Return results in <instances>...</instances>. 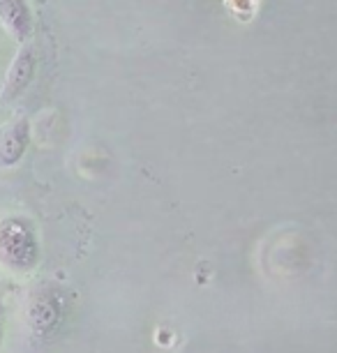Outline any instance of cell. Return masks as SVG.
Returning a JSON list of instances; mask_svg holds the SVG:
<instances>
[{
    "mask_svg": "<svg viewBox=\"0 0 337 353\" xmlns=\"http://www.w3.org/2000/svg\"><path fill=\"white\" fill-rule=\"evenodd\" d=\"M39 263V238L35 224L23 215L0 217V265L23 275Z\"/></svg>",
    "mask_w": 337,
    "mask_h": 353,
    "instance_id": "cell-1",
    "label": "cell"
},
{
    "mask_svg": "<svg viewBox=\"0 0 337 353\" xmlns=\"http://www.w3.org/2000/svg\"><path fill=\"white\" fill-rule=\"evenodd\" d=\"M63 298L51 284L35 286L25 298V325L35 339H49L63 323Z\"/></svg>",
    "mask_w": 337,
    "mask_h": 353,
    "instance_id": "cell-2",
    "label": "cell"
},
{
    "mask_svg": "<svg viewBox=\"0 0 337 353\" xmlns=\"http://www.w3.org/2000/svg\"><path fill=\"white\" fill-rule=\"evenodd\" d=\"M37 72V49L30 42L21 44L17 56L12 58V65L5 72L3 85H0V102L12 104L28 90Z\"/></svg>",
    "mask_w": 337,
    "mask_h": 353,
    "instance_id": "cell-3",
    "label": "cell"
},
{
    "mask_svg": "<svg viewBox=\"0 0 337 353\" xmlns=\"http://www.w3.org/2000/svg\"><path fill=\"white\" fill-rule=\"evenodd\" d=\"M30 145V123L19 116L0 132V169H12L23 159Z\"/></svg>",
    "mask_w": 337,
    "mask_h": 353,
    "instance_id": "cell-4",
    "label": "cell"
},
{
    "mask_svg": "<svg viewBox=\"0 0 337 353\" xmlns=\"http://www.w3.org/2000/svg\"><path fill=\"white\" fill-rule=\"evenodd\" d=\"M0 23L17 42L25 44L35 28V19L28 0H0Z\"/></svg>",
    "mask_w": 337,
    "mask_h": 353,
    "instance_id": "cell-5",
    "label": "cell"
},
{
    "mask_svg": "<svg viewBox=\"0 0 337 353\" xmlns=\"http://www.w3.org/2000/svg\"><path fill=\"white\" fill-rule=\"evenodd\" d=\"M5 330H8V314H5V305L0 301V349H3L5 342Z\"/></svg>",
    "mask_w": 337,
    "mask_h": 353,
    "instance_id": "cell-6",
    "label": "cell"
}]
</instances>
